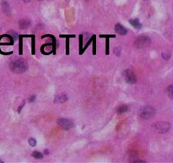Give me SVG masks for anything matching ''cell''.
<instances>
[{
    "label": "cell",
    "instance_id": "obj_19",
    "mask_svg": "<svg viewBox=\"0 0 173 163\" xmlns=\"http://www.w3.org/2000/svg\"><path fill=\"white\" fill-rule=\"evenodd\" d=\"M134 162H145V161H139V160H138V161H134Z\"/></svg>",
    "mask_w": 173,
    "mask_h": 163
},
{
    "label": "cell",
    "instance_id": "obj_21",
    "mask_svg": "<svg viewBox=\"0 0 173 163\" xmlns=\"http://www.w3.org/2000/svg\"><path fill=\"white\" fill-rule=\"evenodd\" d=\"M3 162V161H2V160H0V163H2Z\"/></svg>",
    "mask_w": 173,
    "mask_h": 163
},
{
    "label": "cell",
    "instance_id": "obj_20",
    "mask_svg": "<svg viewBox=\"0 0 173 163\" xmlns=\"http://www.w3.org/2000/svg\"><path fill=\"white\" fill-rule=\"evenodd\" d=\"M24 2H26V3H28V2H30L31 0H23Z\"/></svg>",
    "mask_w": 173,
    "mask_h": 163
},
{
    "label": "cell",
    "instance_id": "obj_12",
    "mask_svg": "<svg viewBox=\"0 0 173 163\" xmlns=\"http://www.w3.org/2000/svg\"><path fill=\"white\" fill-rule=\"evenodd\" d=\"M128 112V106L127 105H121L118 110V112L119 114H122V113H124V112Z\"/></svg>",
    "mask_w": 173,
    "mask_h": 163
},
{
    "label": "cell",
    "instance_id": "obj_11",
    "mask_svg": "<svg viewBox=\"0 0 173 163\" xmlns=\"http://www.w3.org/2000/svg\"><path fill=\"white\" fill-rule=\"evenodd\" d=\"M32 156L35 158V159H42V157H43V155L42 154V153H40L38 151H34L33 153H32Z\"/></svg>",
    "mask_w": 173,
    "mask_h": 163
},
{
    "label": "cell",
    "instance_id": "obj_16",
    "mask_svg": "<svg viewBox=\"0 0 173 163\" xmlns=\"http://www.w3.org/2000/svg\"><path fill=\"white\" fill-rule=\"evenodd\" d=\"M119 52H121V48H117V52H116V55L118 56L120 55V53Z\"/></svg>",
    "mask_w": 173,
    "mask_h": 163
},
{
    "label": "cell",
    "instance_id": "obj_9",
    "mask_svg": "<svg viewBox=\"0 0 173 163\" xmlns=\"http://www.w3.org/2000/svg\"><path fill=\"white\" fill-rule=\"evenodd\" d=\"M130 24L132 25L133 27L136 28V29H140L142 27L141 23L139 22V20L138 19H134V20H129Z\"/></svg>",
    "mask_w": 173,
    "mask_h": 163
},
{
    "label": "cell",
    "instance_id": "obj_8",
    "mask_svg": "<svg viewBox=\"0 0 173 163\" xmlns=\"http://www.w3.org/2000/svg\"><path fill=\"white\" fill-rule=\"evenodd\" d=\"M67 100V95H65V94H59V95L56 96L55 102L56 103H64Z\"/></svg>",
    "mask_w": 173,
    "mask_h": 163
},
{
    "label": "cell",
    "instance_id": "obj_13",
    "mask_svg": "<svg viewBox=\"0 0 173 163\" xmlns=\"http://www.w3.org/2000/svg\"><path fill=\"white\" fill-rule=\"evenodd\" d=\"M167 94L171 99H173V86H169L167 88Z\"/></svg>",
    "mask_w": 173,
    "mask_h": 163
},
{
    "label": "cell",
    "instance_id": "obj_15",
    "mask_svg": "<svg viewBox=\"0 0 173 163\" xmlns=\"http://www.w3.org/2000/svg\"><path fill=\"white\" fill-rule=\"evenodd\" d=\"M162 56H163V58H165V60H168L170 57H171V55H170V54H165V53H163V54H162Z\"/></svg>",
    "mask_w": 173,
    "mask_h": 163
},
{
    "label": "cell",
    "instance_id": "obj_3",
    "mask_svg": "<svg viewBox=\"0 0 173 163\" xmlns=\"http://www.w3.org/2000/svg\"><path fill=\"white\" fill-rule=\"evenodd\" d=\"M151 44V40L149 37L147 36H139L138 37L135 42H134V45L135 47L138 48H144L150 46Z\"/></svg>",
    "mask_w": 173,
    "mask_h": 163
},
{
    "label": "cell",
    "instance_id": "obj_10",
    "mask_svg": "<svg viewBox=\"0 0 173 163\" xmlns=\"http://www.w3.org/2000/svg\"><path fill=\"white\" fill-rule=\"evenodd\" d=\"M19 24H20V28L25 29V28H28L30 27L31 22H30V20H20V22H19Z\"/></svg>",
    "mask_w": 173,
    "mask_h": 163
},
{
    "label": "cell",
    "instance_id": "obj_14",
    "mask_svg": "<svg viewBox=\"0 0 173 163\" xmlns=\"http://www.w3.org/2000/svg\"><path fill=\"white\" fill-rule=\"evenodd\" d=\"M29 144L32 146V147H34L36 145V140L35 139H33V138H31V139H29Z\"/></svg>",
    "mask_w": 173,
    "mask_h": 163
},
{
    "label": "cell",
    "instance_id": "obj_4",
    "mask_svg": "<svg viewBox=\"0 0 173 163\" xmlns=\"http://www.w3.org/2000/svg\"><path fill=\"white\" fill-rule=\"evenodd\" d=\"M154 128L158 133H164L169 131L170 124L168 122H158L154 125Z\"/></svg>",
    "mask_w": 173,
    "mask_h": 163
},
{
    "label": "cell",
    "instance_id": "obj_18",
    "mask_svg": "<svg viewBox=\"0 0 173 163\" xmlns=\"http://www.w3.org/2000/svg\"><path fill=\"white\" fill-rule=\"evenodd\" d=\"M35 96H32V97H31V98H30V101H31V102H33V101L35 100Z\"/></svg>",
    "mask_w": 173,
    "mask_h": 163
},
{
    "label": "cell",
    "instance_id": "obj_2",
    "mask_svg": "<svg viewBox=\"0 0 173 163\" xmlns=\"http://www.w3.org/2000/svg\"><path fill=\"white\" fill-rule=\"evenodd\" d=\"M155 108L150 106V105L144 106L140 110V112H139L140 117L145 120L150 119L151 117H153L155 115Z\"/></svg>",
    "mask_w": 173,
    "mask_h": 163
},
{
    "label": "cell",
    "instance_id": "obj_6",
    "mask_svg": "<svg viewBox=\"0 0 173 163\" xmlns=\"http://www.w3.org/2000/svg\"><path fill=\"white\" fill-rule=\"evenodd\" d=\"M58 124L64 130H69L74 126L73 122L69 119H66V118H60L58 120Z\"/></svg>",
    "mask_w": 173,
    "mask_h": 163
},
{
    "label": "cell",
    "instance_id": "obj_7",
    "mask_svg": "<svg viewBox=\"0 0 173 163\" xmlns=\"http://www.w3.org/2000/svg\"><path fill=\"white\" fill-rule=\"evenodd\" d=\"M115 31L118 32V34L122 35V36L127 34V29L123 27L122 25L120 24H117L115 26Z\"/></svg>",
    "mask_w": 173,
    "mask_h": 163
},
{
    "label": "cell",
    "instance_id": "obj_1",
    "mask_svg": "<svg viewBox=\"0 0 173 163\" xmlns=\"http://www.w3.org/2000/svg\"><path fill=\"white\" fill-rule=\"evenodd\" d=\"M9 68L12 72L15 73H23L27 70L28 65L25 60H24L22 58H17L10 62Z\"/></svg>",
    "mask_w": 173,
    "mask_h": 163
},
{
    "label": "cell",
    "instance_id": "obj_17",
    "mask_svg": "<svg viewBox=\"0 0 173 163\" xmlns=\"http://www.w3.org/2000/svg\"><path fill=\"white\" fill-rule=\"evenodd\" d=\"M11 33L13 34V35H11V36L14 37V39H17V38H18V36H17V34H16V33H15L14 32H11Z\"/></svg>",
    "mask_w": 173,
    "mask_h": 163
},
{
    "label": "cell",
    "instance_id": "obj_5",
    "mask_svg": "<svg viewBox=\"0 0 173 163\" xmlns=\"http://www.w3.org/2000/svg\"><path fill=\"white\" fill-rule=\"evenodd\" d=\"M124 78H125V81H126L128 83H130V84H133V83H136V76H135V74L134 73V72L132 71V70H130V69H128L126 70L125 72H124Z\"/></svg>",
    "mask_w": 173,
    "mask_h": 163
}]
</instances>
